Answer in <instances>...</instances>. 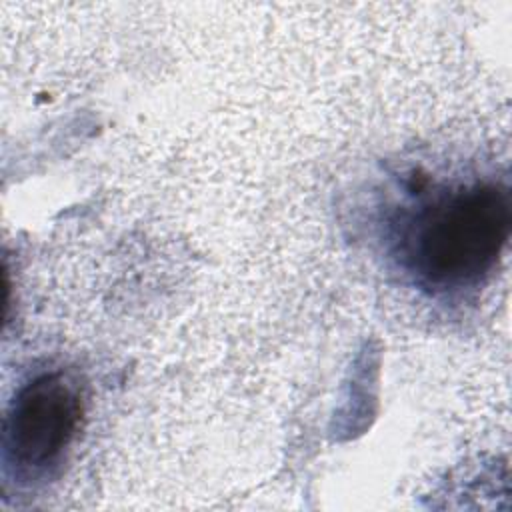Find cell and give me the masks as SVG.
Returning a JSON list of instances; mask_svg holds the SVG:
<instances>
[{
    "instance_id": "cell-2",
    "label": "cell",
    "mask_w": 512,
    "mask_h": 512,
    "mask_svg": "<svg viewBox=\"0 0 512 512\" xmlns=\"http://www.w3.org/2000/svg\"><path fill=\"white\" fill-rule=\"evenodd\" d=\"M84 400L64 370L42 372L12 398L2 426L4 474L20 486L48 480L72 446Z\"/></svg>"
},
{
    "instance_id": "cell-1",
    "label": "cell",
    "mask_w": 512,
    "mask_h": 512,
    "mask_svg": "<svg viewBox=\"0 0 512 512\" xmlns=\"http://www.w3.org/2000/svg\"><path fill=\"white\" fill-rule=\"evenodd\" d=\"M512 228L506 184L476 180L434 192L396 226V260L420 288L478 284L500 258Z\"/></svg>"
}]
</instances>
